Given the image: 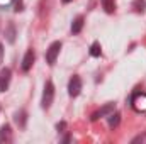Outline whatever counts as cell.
<instances>
[{
  "mask_svg": "<svg viewBox=\"0 0 146 144\" xmlns=\"http://www.w3.org/2000/svg\"><path fill=\"white\" fill-rule=\"evenodd\" d=\"M53 98H54V85H53V81H46V85H44V92H42V100H41L42 108H49L51 107Z\"/></svg>",
  "mask_w": 146,
  "mask_h": 144,
  "instance_id": "1",
  "label": "cell"
},
{
  "mask_svg": "<svg viewBox=\"0 0 146 144\" xmlns=\"http://www.w3.org/2000/svg\"><path fill=\"white\" fill-rule=\"evenodd\" d=\"M60 49H61V42L60 41H54L48 49H46V63L48 65H54L56 63V58H58V54H60Z\"/></svg>",
  "mask_w": 146,
  "mask_h": 144,
  "instance_id": "2",
  "label": "cell"
},
{
  "mask_svg": "<svg viewBox=\"0 0 146 144\" xmlns=\"http://www.w3.org/2000/svg\"><path fill=\"white\" fill-rule=\"evenodd\" d=\"M131 105L133 108L136 110V112H141V114H145L146 112V93H134L133 97H131Z\"/></svg>",
  "mask_w": 146,
  "mask_h": 144,
  "instance_id": "3",
  "label": "cell"
},
{
  "mask_svg": "<svg viewBox=\"0 0 146 144\" xmlns=\"http://www.w3.org/2000/svg\"><path fill=\"white\" fill-rule=\"evenodd\" d=\"M114 108H115V104H112V102L106 104V105H104L102 108H99L97 112H94V114H92L90 120H92V122H95V120H99L100 117H109L110 114L114 112Z\"/></svg>",
  "mask_w": 146,
  "mask_h": 144,
  "instance_id": "4",
  "label": "cell"
},
{
  "mask_svg": "<svg viewBox=\"0 0 146 144\" xmlns=\"http://www.w3.org/2000/svg\"><path fill=\"white\" fill-rule=\"evenodd\" d=\"M80 92H82V80H80V76L75 75L68 83V93H70V97H78Z\"/></svg>",
  "mask_w": 146,
  "mask_h": 144,
  "instance_id": "5",
  "label": "cell"
},
{
  "mask_svg": "<svg viewBox=\"0 0 146 144\" xmlns=\"http://www.w3.org/2000/svg\"><path fill=\"white\" fill-rule=\"evenodd\" d=\"M10 78H12V71L10 68H3L0 71V92H5L10 85Z\"/></svg>",
  "mask_w": 146,
  "mask_h": 144,
  "instance_id": "6",
  "label": "cell"
},
{
  "mask_svg": "<svg viewBox=\"0 0 146 144\" xmlns=\"http://www.w3.org/2000/svg\"><path fill=\"white\" fill-rule=\"evenodd\" d=\"M34 59H36V54H34V51L33 49H27V53L24 54V59H22V71H29L31 68H33V65H34Z\"/></svg>",
  "mask_w": 146,
  "mask_h": 144,
  "instance_id": "7",
  "label": "cell"
},
{
  "mask_svg": "<svg viewBox=\"0 0 146 144\" xmlns=\"http://www.w3.org/2000/svg\"><path fill=\"white\" fill-rule=\"evenodd\" d=\"M12 141V129L9 124H3L0 127V143H10Z\"/></svg>",
  "mask_w": 146,
  "mask_h": 144,
  "instance_id": "8",
  "label": "cell"
},
{
  "mask_svg": "<svg viewBox=\"0 0 146 144\" xmlns=\"http://www.w3.org/2000/svg\"><path fill=\"white\" fill-rule=\"evenodd\" d=\"M15 36H17L15 26H14V22H9L7 27H5V39H7V42L14 44V42H15Z\"/></svg>",
  "mask_w": 146,
  "mask_h": 144,
  "instance_id": "9",
  "label": "cell"
},
{
  "mask_svg": "<svg viewBox=\"0 0 146 144\" xmlns=\"http://www.w3.org/2000/svg\"><path fill=\"white\" fill-rule=\"evenodd\" d=\"M82 27H83V15H78L72 24V32L73 34H78L82 31Z\"/></svg>",
  "mask_w": 146,
  "mask_h": 144,
  "instance_id": "10",
  "label": "cell"
},
{
  "mask_svg": "<svg viewBox=\"0 0 146 144\" xmlns=\"http://www.w3.org/2000/svg\"><path fill=\"white\" fill-rule=\"evenodd\" d=\"M119 122H121V114L119 112H112L109 115V127L110 129H115L119 126Z\"/></svg>",
  "mask_w": 146,
  "mask_h": 144,
  "instance_id": "11",
  "label": "cell"
},
{
  "mask_svg": "<svg viewBox=\"0 0 146 144\" xmlns=\"http://www.w3.org/2000/svg\"><path fill=\"white\" fill-rule=\"evenodd\" d=\"M100 3H102L104 10L107 14H114V10H115V0H100Z\"/></svg>",
  "mask_w": 146,
  "mask_h": 144,
  "instance_id": "12",
  "label": "cell"
},
{
  "mask_svg": "<svg viewBox=\"0 0 146 144\" xmlns=\"http://www.w3.org/2000/svg\"><path fill=\"white\" fill-rule=\"evenodd\" d=\"M26 115H27L26 110H19V112L15 114V117H14L15 122L19 124V127H22V129H24V126H26Z\"/></svg>",
  "mask_w": 146,
  "mask_h": 144,
  "instance_id": "13",
  "label": "cell"
},
{
  "mask_svg": "<svg viewBox=\"0 0 146 144\" xmlns=\"http://www.w3.org/2000/svg\"><path fill=\"white\" fill-rule=\"evenodd\" d=\"M133 9H134V12L143 14L146 10V0H134L133 2Z\"/></svg>",
  "mask_w": 146,
  "mask_h": 144,
  "instance_id": "14",
  "label": "cell"
},
{
  "mask_svg": "<svg viewBox=\"0 0 146 144\" xmlns=\"http://www.w3.org/2000/svg\"><path fill=\"white\" fill-rule=\"evenodd\" d=\"M100 53H102V49H100V42H94L92 46H90V56H94V58H99L100 56Z\"/></svg>",
  "mask_w": 146,
  "mask_h": 144,
  "instance_id": "15",
  "label": "cell"
},
{
  "mask_svg": "<svg viewBox=\"0 0 146 144\" xmlns=\"http://www.w3.org/2000/svg\"><path fill=\"white\" fill-rule=\"evenodd\" d=\"M136 143H146V134H141V136L134 137L133 139V144H136Z\"/></svg>",
  "mask_w": 146,
  "mask_h": 144,
  "instance_id": "16",
  "label": "cell"
},
{
  "mask_svg": "<svg viewBox=\"0 0 146 144\" xmlns=\"http://www.w3.org/2000/svg\"><path fill=\"white\" fill-rule=\"evenodd\" d=\"M12 0H0V7H5V5H9Z\"/></svg>",
  "mask_w": 146,
  "mask_h": 144,
  "instance_id": "17",
  "label": "cell"
},
{
  "mask_svg": "<svg viewBox=\"0 0 146 144\" xmlns=\"http://www.w3.org/2000/svg\"><path fill=\"white\" fill-rule=\"evenodd\" d=\"M65 126H66V124H65V122H61V124H58V126H56V129H58V131H63V129H65Z\"/></svg>",
  "mask_w": 146,
  "mask_h": 144,
  "instance_id": "18",
  "label": "cell"
},
{
  "mask_svg": "<svg viewBox=\"0 0 146 144\" xmlns=\"http://www.w3.org/2000/svg\"><path fill=\"white\" fill-rule=\"evenodd\" d=\"M2 59H3V46L0 44V65H2Z\"/></svg>",
  "mask_w": 146,
  "mask_h": 144,
  "instance_id": "19",
  "label": "cell"
},
{
  "mask_svg": "<svg viewBox=\"0 0 146 144\" xmlns=\"http://www.w3.org/2000/svg\"><path fill=\"white\" fill-rule=\"evenodd\" d=\"M70 2H72V0H63V3H70Z\"/></svg>",
  "mask_w": 146,
  "mask_h": 144,
  "instance_id": "20",
  "label": "cell"
}]
</instances>
